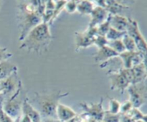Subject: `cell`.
<instances>
[{"label": "cell", "instance_id": "obj_1", "mask_svg": "<svg viewBox=\"0 0 147 122\" xmlns=\"http://www.w3.org/2000/svg\"><path fill=\"white\" fill-rule=\"evenodd\" d=\"M52 40L53 36L50 32V25L42 22L26 36L22 41L20 49L41 55L48 50Z\"/></svg>", "mask_w": 147, "mask_h": 122}, {"label": "cell", "instance_id": "obj_2", "mask_svg": "<svg viewBox=\"0 0 147 122\" xmlns=\"http://www.w3.org/2000/svg\"><path fill=\"white\" fill-rule=\"evenodd\" d=\"M38 3L39 1H33L18 6L17 19L20 31V41H22L34 27L42 22V16L37 11Z\"/></svg>", "mask_w": 147, "mask_h": 122}, {"label": "cell", "instance_id": "obj_3", "mask_svg": "<svg viewBox=\"0 0 147 122\" xmlns=\"http://www.w3.org/2000/svg\"><path fill=\"white\" fill-rule=\"evenodd\" d=\"M69 93H62L60 90L52 93H35L33 99L34 103L38 106V111L41 117L49 119H57L56 111L60 100L66 97Z\"/></svg>", "mask_w": 147, "mask_h": 122}, {"label": "cell", "instance_id": "obj_4", "mask_svg": "<svg viewBox=\"0 0 147 122\" xmlns=\"http://www.w3.org/2000/svg\"><path fill=\"white\" fill-rule=\"evenodd\" d=\"M22 88V81H20L17 90L12 96L6 98L3 106V111L14 120L22 116V106L23 101H21L19 98V96L21 93Z\"/></svg>", "mask_w": 147, "mask_h": 122}, {"label": "cell", "instance_id": "obj_5", "mask_svg": "<svg viewBox=\"0 0 147 122\" xmlns=\"http://www.w3.org/2000/svg\"><path fill=\"white\" fill-rule=\"evenodd\" d=\"M126 32L134 38L136 42L137 51L143 55L144 60H147V42L141 33L137 21L129 18V22Z\"/></svg>", "mask_w": 147, "mask_h": 122}, {"label": "cell", "instance_id": "obj_6", "mask_svg": "<svg viewBox=\"0 0 147 122\" xmlns=\"http://www.w3.org/2000/svg\"><path fill=\"white\" fill-rule=\"evenodd\" d=\"M130 100L133 104L134 108L139 109L143 106L147 98V88L143 83L135 85H131L128 88Z\"/></svg>", "mask_w": 147, "mask_h": 122}, {"label": "cell", "instance_id": "obj_7", "mask_svg": "<svg viewBox=\"0 0 147 122\" xmlns=\"http://www.w3.org/2000/svg\"><path fill=\"white\" fill-rule=\"evenodd\" d=\"M111 81V89L113 90H119L121 93L124 92L131 86L124 75L119 70H110L108 73Z\"/></svg>", "mask_w": 147, "mask_h": 122}, {"label": "cell", "instance_id": "obj_8", "mask_svg": "<svg viewBox=\"0 0 147 122\" xmlns=\"http://www.w3.org/2000/svg\"><path fill=\"white\" fill-rule=\"evenodd\" d=\"M103 98H101L100 102L97 103H80V106L93 120L98 122L102 121L105 113V111L103 109Z\"/></svg>", "mask_w": 147, "mask_h": 122}, {"label": "cell", "instance_id": "obj_9", "mask_svg": "<svg viewBox=\"0 0 147 122\" xmlns=\"http://www.w3.org/2000/svg\"><path fill=\"white\" fill-rule=\"evenodd\" d=\"M21 80L18 79L17 72L13 73L7 78L0 80L1 87V93H4L6 98L12 96L18 88L19 84Z\"/></svg>", "mask_w": 147, "mask_h": 122}, {"label": "cell", "instance_id": "obj_10", "mask_svg": "<svg viewBox=\"0 0 147 122\" xmlns=\"http://www.w3.org/2000/svg\"><path fill=\"white\" fill-rule=\"evenodd\" d=\"M123 63L124 68H131L134 66L143 63L144 56L139 52L125 51L119 55Z\"/></svg>", "mask_w": 147, "mask_h": 122}, {"label": "cell", "instance_id": "obj_11", "mask_svg": "<svg viewBox=\"0 0 147 122\" xmlns=\"http://www.w3.org/2000/svg\"><path fill=\"white\" fill-rule=\"evenodd\" d=\"M93 55L95 63L104 64V63H107L109 60L119 57V55L116 52H115L113 49L111 48L109 46L106 45L101 48L98 49L97 51L94 54H93Z\"/></svg>", "mask_w": 147, "mask_h": 122}, {"label": "cell", "instance_id": "obj_12", "mask_svg": "<svg viewBox=\"0 0 147 122\" xmlns=\"http://www.w3.org/2000/svg\"><path fill=\"white\" fill-rule=\"evenodd\" d=\"M90 15L91 19L88 27H96L101 24L107 20L109 16V13L103 7L100 6H95Z\"/></svg>", "mask_w": 147, "mask_h": 122}, {"label": "cell", "instance_id": "obj_13", "mask_svg": "<svg viewBox=\"0 0 147 122\" xmlns=\"http://www.w3.org/2000/svg\"><path fill=\"white\" fill-rule=\"evenodd\" d=\"M97 6L103 7L108 11V12L111 15L119 14L123 10L129 9L130 7L128 5L122 4L119 1H97Z\"/></svg>", "mask_w": 147, "mask_h": 122}, {"label": "cell", "instance_id": "obj_14", "mask_svg": "<svg viewBox=\"0 0 147 122\" xmlns=\"http://www.w3.org/2000/svg\"><path fill=\"white\" fill-rule=\"evenodd\" d=\"M56 115L57 120L60 122H67L75 119L77 113L69 106L59 103L56 111Z\"/></svg>", "mask_w": 147, "mask_h": 122}, {"label": "cell", "instance_id": "obj_15", "mask_svg": "<svg viewBox=\"0 0 147 122\" xmlns=\"http://www.w3.org/2000/svg\"><path fill=\"white\" fill-rule=\"evenodd\" d=\"M76 51H78L82 48H87L92 45H94V37H90L86 32H76Z\"/></svg>", "mask_w": 147, "mask_h": 122}, {"label": "cell", "instance_id": "obj_16", "mask_svg": "<svg viewBox=\"0 0 147 122\" xmlns=\"http://www.w3.org/2000/svg\"><path fill=\"white\" fill-rule=\"evenodd\" d=\"M22 114L29 116L32 122L41 121L42 117L38 111L33 107L32 105L29 101L28 98H25L23 100L22 106Z\"/></svg>", "mask_w": 147, "mask_h": 122}, {"label": "cell", "instance_id": "obj_17", "mask_svg": "<svg viewBox=\"0 0 147 122\" xmlns=\"http://www.w3.org/2000/svg\"><path fill=\"white\" fill-rule=\"evenodd\" d=\"M129 18L124 17L121 14H115L110 17L111 27L119 31L126 32L129 25Z\"/></svg>", "mask_w": 147, "mask_h": 122}, {"label": "cell", "instance_id": "obj_18", "mask_svg": "<svg viewBox=\"0 0 147 122\" xmlns=\"http://www.w3.org/2000/svg\"><path fill=\"white\" fill-rule=\"evenodd\" d=\"M132 73H133V82L131 85L138 84L143 83L147 77V72L145 66L143 63L138 65L131 67Z\"/></svg>", "mask_w": 147, "mask_h": 122}, {"label": "cell", "instance_id": "obj_19", "mask_svg": "<svg viewBox=\"0 0 147 122\" xmlns=\"http://www.w3.org/2000/svg\"><path fill=\"white\" fill-rule=\"evenodd\" d=\"M17 70L18 68L15 65L10 63L7 60L0 63V80L8 78L13 73L17 72Z\"/></svg>", "mask_w": 147, "mask_h": 122}, {"label": "cell", "instance_id": "obj_20", "mask_svg": "<svg viewBox=\"0 0 147 122\" xmlns=\"http://www.w3.org/2000/svg\"><path fill=\"white\" fill-rule=\"evenodd\" d=\"M95 5L93 1L88 0L78 1L77 11L80 15H89L91 14L92 11L94 9Z\"/></svg>", "mask_w": 147, "mask_h": 122}, {"label": "cell", "instance_id": "obj_21", "mask_svg": "<svg viewBox=\"0 0 147 122\" xmlns=\"http://www.w3.org/2000/svg\"><path fill=\"white\" fill-rule=\"evenodd\" d=\"M122 42H123L124 47L126 48V51L129 52H136L137 51V48H136V42H135L134 40L133 37H131L130 35L126 33L121 39Z\"/></svg>", "mask_w": 147, "mask_h": 122}, {"label": "cell", "instance_id": "obj_22", "mask_svg": "<svg viewBox=\"0 0 147 122\" xmlns=\"http://www.w3.org/2000/svg\"><path fill=\"white\" fill-rule=\"evenodd\" d=\"M126 33H127L126 32L119 31V30H116V29L111 27L109 32H108L107 34L106 35V37L109 41H113V40H121Z\"/></svg>", "mask_w": 147, "mask_h": 122}, {"label": "cell", "instance_id": "obj_23", "mask_svg": "<svg viewBox=\"0 0 147 122\" xmlns=\"http://www.w3.org/2000/svg\"><path fill=\"white\" fill-rule=\"evenodd\" d=\"M108 46H109L111 48L113 49L119 55L121 54V53H124L126 51V48H125L124 44H123L121 39V40H113V41H109Z\"/></svg>", "mask_w": 147, "mask_h": 122}, {"label": "cell", "instance_id": "obj_24", "mask_svg": "<svg viewBox=\"0 0 147 122\" xmlns=\"http://www.w3.org/2000/svg\"><path fill=\"white\" fill-rule=\"evenodd\" d=\"M66 2H67V1H55V8L53 11V18H52L50 22L49 23V25H51L54 22L55 20L57 19L59 14H60V12L64 9Z\"/></svg>", "mask_w": 147, "mask_h": 122}, {"label": "cell", "instance_id": "obj_25", "mask_svg": "<svg viewBox=\"0 0 147 122\" xmlns=\"http://www.w3.org/2000/svg\"><path fill=\"white\" fill-rule=\"evenodd\" d=\"M109 99V110L108 111L113 114H119L121 111V103L119 100L113 98L108 97Z\"/></svg>", "mask_w": 147, "mask_h": 122}, {"label": "cell", "instance_id": "obj_26", "mask_svg": "<svg viewBox=\"0 0 147 122\" xmlns=\"http://www.w3.org/2000/svg\"><path fill=\"white\" fill-rule=\"evenodd\" d=\"M110 17H111V14H109V17H108L107 20H106L104 22L102 23L101 24H100V25L97 27L98 34V35L104 36V37H106V35L107 34L109 29L111 28Z\"/></svg>", "mask_w": 147, "mask_h": 122}, {"label": "cell", "instance_id": "obj_27", "mask_svg": "<svg viewBox=\"0 0 147 122\" xmlns=\"http://www.w3.org/2000/svg\"><path fill=\"white\" fill-rule=\"evenodd\" d=\"M120 117V113L113 114V113H109V111H105L102 122H121Z\"/></svg>", "mask_w": 147, "mask_h": 122}, {"label": "cell", "instance_id": "obj_28", "mask_svg": "<svg viewBox=\"0 0 147 122\" xmlns=\"http://www.w3.org/2000/svg\"><path fill=\"white\" fill-rule=\"evenodd\" d=\"M109 44V40L106 39V37L104 36H100L98 34L94 40V45L98 48H101V47H105V46L108 45Z\"/></svg>", "mask_w": 147, "mask_h": 122}, {"label": "cell", "instance_id": "obj_29", "mask_svg": "<svg viewBox=\"0 0 147 122\" xmlns=\"http://www.w3.org/2000/svg\"><path fill=\"white\" fill-rule=\"evenodd\" d=\"M77 4L78 1H67L64 9H65V11L69 14H73L77 11Z\"/></svg>", "mask_w": 147, "mask_h": 122}, {"label": "cell", "instance_id": "obj_30", "mask_svg": "<svg viewBox=\"0 0 147 122\" xmlns=\"http://www.w3.org/2000/svg\"><path fill=\"white\" fill-rule=\"evenodd\" d=\"M11 57H12V53H9L7 47H0V63L7 61Z\"/></svg>", "mask_w": 147, "mask_h": 122}, {"label": "cell", "instance_id": "obj_31", "mask_svg": "<svg viewBox=\"0 0 147 122\" xmlns=\"http://www.w3.org/2000/svg\"><path fill=\"white\" fill-rule=\"evenodd\" d=\"M134 106L133 104L131 103V102L129 100H127V101L123 103V104L121 106L120 114H128V113L132 110Z\"/></svg>", "mask_w": 147, "mask_h": 122}, {"label": "cell", "instance_id": "obj_32", "mask_svg": "<svg viewBox=\"0 0 147 122\" xmlns=\"http://www.w3.org/2000/svg\"><path fill=\"white\" fill-rule=\"evenodd\" d=\"M14 119L4 113L3 110L0 111V122H14Z\"/></svg>", "mask_w": 147, "mask_h": 122}, {"label": "cell", "instance_id": "obj_33", "mask_svg": "<svg viewBox=\"0 0 147 122\" xmlns=\"http://www.w3.org/2000/svg\"><path fill=\"white\" fill-rule=\"evenodd\" d=\"M120 121L121 122H135L136 121L134 120L129 114H120Z\"/></svg>", "mask_w": 147, "mask_h": 122}, {"label": "cell", "instance_id": "obj_34", "mask_svg": "<svg viewBox=\"0 0 147 122\" xmlns=\"http://www.w3.org/2000/svg\"><path fill=\"white\" fill-rule=\"evenodd\" d=\"M6 100V96H4V93H0V111L3 110V106H4V103Z\"/></svg>", "mask_w": 147, "mask_h": 122}, {"label": "cell", "instance_id": "obj_35", "mask_svg": "<svg viewBox=\"0 0 147 122\" xmlns=\"http://www.w3.org/2000/svg\"><path fill=\"white\" fill-rule=\"evenodd\" d=\"M20 122H32V120L29 116H26V115H22V116H21Z\"/></svg>", "mask_w": 147, "mask_h": 122}, {"label": "cell", "instance_id": "obj_36", "mask_svg": "<svg viewBox=\"0 0 147 122\" xmlns=\"http://www.w3.org/2000/svg\"><path fill=\"white\" fill-rule=\"evenodd\" d=\"M42 122H60V121L59 120H57V119L44 118L43 119H42Z\"/></svg>", "mask_w": 147, "mask_h": 122}, {"label": "cell", "instance_id": "obj_37", "mask_svg": "<svg viewBox=\"0 0 147 122\" xmlns=\"http://www.w3.org/2000/svg\"><path fill=\"white\" fill-rule=\"evenodd\" d=\"M142 120H143L144 122H147V114H144L143 115Z\"/></svg>", "mask_w": 147, "mask_h": 122}, {"label": "cell", "instance_id": "obj_38", "mask_svg": "<svg viewBox=\"0 0 147 122\" xmlns=\"http://www.w3.org/2000/svg\"><path fill=\"white\" fill-rule=\"evenodd\" d=\"M21 116H20V117L17 118L16 119H14V122H20V119H21Z\"/></svg>", "mask_w": 147, "mask_h": 122}, {"label": "cell", "instance_id": "obj_39", "mask_svg": "<svg viewBox=\"0 0 147 122\" xmlns=\"http://www.w3.org/2000/svg\"><path fill=\"white\" fill-rule=\"evenodd\" d=\"M135 122H144V121L143 120H137V121H136Z\"/></svg>", "mask_w": 147, "mask_h": 122}, {"label": "cell", "instance_id": "obj_40", "mask_svg": "<svg viewBox=\"0 0 147 122\" xmlns=\"http://www.w3.org/2000/svg\"><path fill=\"white\" fill-rule=\"evenodd\" d=\"M0 93H1V83H0Z\"/></svg>", "mask_w": 147, "mask_h": 122}, {"label": "cell", "instance_id": "obj_41", "mask_svg": "<svg viewBox=\"0 0 147 122\" xmlns=\"http://www.w3.org/2000/svg\"><path fill=\"white\" fill-rule=\"evenodd\" d=\"M98 122H102V121H98Z\"/></svg>", "mask_w": 147, "mask_h": 122}]
</instances>
